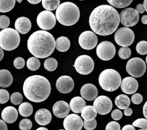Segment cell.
<instances>
[{
  "label": "cell",
  "mask_w": 147,
  "mask_h": 130,
  "mask_svg": "<svg viewBox=\"0 0 147 130\" xmlns=\"http://www.w3.org/2000/svg\"><path fill=\"white\" fill-rule=\"evenodd\" d=\"M20 36L13 28H7L0 31V47L5 51H13L19 46Z\"/></svg>",
  "instance_id": "6"
},
{
  "label": "cell",
  "mask_w": 147,
  "mask_h": 130,
  "mask_svg": "<svg viewBox=\"0 0 147 130\" xmlns=\"http://www.w3.org/2000/svg\"><path fill=\"white\" fill-rule=\"evenodd\" d=\"M70 106L64 101H59L55 103L53 106V114L58 118H65L69 115L70 111Z\"/></svg>",
  "instance_id": "19"
},
{
  "label": "cell",
  "mask_w": 147,
  "mask_h": 130,
  "mask_svg": "<svg viewBox=\"0 0 147 130\" xmlns=\"http://www.w3.org/2000/svg\"><path fill=\"white\" fill-rule=\"evenodd\" d=\"M98 39L95 32L93 31L86 30L82 32L79 37L80 46L85 50H91L97 46Z\"/></svg>",
  "instance_id": "13"
},
{
  "label": "cell",
  "mask_w": 147,
  "mask_h": 130,
  "mask_svg": "<svg viewBox=\"0 0 147 130\" xmlns=\"http://www.w3.org/2000/svg\"><path fill=\"white\" fill-rule=\"evenodd\" d=\"M146 70V65L142 59L134 57L128 60L126 64V71L131 77H141Z\"/></svg>",
  "instance_id": "8"
},
{
  "label": "cell",
  "mask_w": 147,
  "mask_h": 130,
  "mask_svg": "<svg viewBox=\"0 0 147 130\" xmlns=\"http://www.w3.org/2000/svg\"><path fill=\"white\" fill-rule=\"evenodd\" d=\"M27 45L31 54L39 59H44L50 56L54 51L56 41L50 32L42 30L32 33Z\"/></svg>",
  "instance_id": "2"
},
{
  "label": "cell",
  "mask_w": 147,
  "mask_h": 130,
  "mask_svg": "<svg viewBox=\"0 0 147 130\" xmlns=\"http://www.w3.org/2000/svg\"><path fill=\"white\" fill-rule=\"evenodd\" d=\"M10 24V20L6 15H0V28L5 29L8 28Z\"/></svg>",
  "instance_id": "41"
},
{
  "label": "cell",
  "mask_w": 147,
  "mask_h": 130,
  "mask_svg": "<svg viewBox=\"0 0 147 130\" xmlns=\"http://www.w3.org/2000/svg\"><path fill=\"white\" fill-rule=\"evenodd\" d=\"M31 26L32 24L30 20L26 17H20L18 18L15 22V30L21 34L28 33L30 30Z\"/></svg>",
  "instance_id": "21"
},
{
  "label": "cell",
  "mask_w": 147,
  "mask_h": 130,
  "mask_svg": "<svg viewBox=\"0 0 147 130\" xmlns=\"http://www.w3.org/2000/svg\"><path fill=\"white\" fill-rule=\"evenodd\" d=\"M13 82V77L10 72L7 70H0V87H8L12 85Z\"/></svg>",
  "instance_id": "24"
},
{
  "label": "cell",
  "mask_w": 147,
  "mask_h": 130,
  "mask_svg": "<svg viewBox=\"0 0 147 130\" xmlns=\"http://www.w3.org/2000/svg\"><path fill=\"white\" fill-rule=\"evenodd\" d=\"M121 87L122 91L125 94H134L138 90V83L134 77H126L121 82Z\"/></svg>",
  "instance_id": "17"
},
{
  "label": "cell",
  "mask_w": 147,
  "mask_h": 130,
  "mask_svg": "<svg viewBox=\"0 0 147 130\" xmlns=\"http://www.w3.org/2000/svg\"><path fill=\"white\" fill-rule=\"evenodd\" d=\"M143 114H144V116H145V118L147 119V101L145 103V104L144 105V107H143Z\"/></svg>",
  "instance_id": "50"
},
{
  "label": "cell",
  "mask_w": 147,
  "mask_h": 130,
  "mask_svg": "<svg viewBox=\"0 0 147 130\" xmlns=\"http://www.w3.org/2000/svg\"><path fill=\"white\" fill-rule=\"evenodd\" d=\"M56 18L58 22L61 25L71 26L77 23L80 20V9L73 2H63L56 9Z\"/></svg>",
  "instance_id": "4"
},
{
  "label": "cell",
  "mask_w": 147,
  "mask_h": 130,
  "mask_svg": "<svg viewBox=\"0 0 147 130\" xmlns=\"http://www.w3.org/2000/svg\"><path fill=\"white\" fill-rule=\"evenodd\" d=\"M52 115L50 111L46 108H41L37 111L35 115V120L38 124L40 126L48 125L51 123Z\"/></svg>",
  "instance_id": "20"
},
{
  "label": "cell",
  "mask_w": 147,
  "mask_h": 130,
  "mask_svg": "<svg viewBox=\"0 0 147 130\" xmlns=\"http://www.w3.org/2000/svg\"><path fill=\"white\" fill-rule=\"evenodd\" d=\"M146 64H147V56H146Z\"/></svg>",
  "instance_id": "57"
},
{
  "label": "cell",
  "mask_w": 147,
  "mask_h": 130,
  "mask_svg": "<svg viewBox=\"0 0 147 130\" xmlns=\"http://www.w3.org/2000/svg\"><path fill=\"white\" fill-rule=\"evenodd\" d=\"M58 67V62L54 58H48L44 62V67L49 72H53L56 70Z\"/></svg>",
  "instance_id": "33"
},
{
  "label": "cell",
  "mask_w": 147,
  "mask_h": 130,
  "mask_svg": "<svg viewBox=\"0 0 147 130\" xmlns=\"http://www.w3.org/2000/svg\"><path fill=\"white\" fill-rule=\"evenodd\" d=\"M105 130H121V125L117 121H110L106 125Z\"/></svg>",
  "instance_id": "43"
},
{
  "label": "cell",
  "mask_w": 147,
  "mask_h": 130,
  "mask_svg": "<svg viewBox=\"0 0 147 130\" xmlns=\"http://www.w3.org/2000/svg\"><path fill=\"white\" fill-rule=\"evenodd\" d=\"M20 114L23 117H28L31 116L33 111V107L28 102L22 103L20 104L19 108H18Z\"/></svg>",
  "instance_id": "28"
},
{
  "label": "cell",
  "mask_w": 147,
  "mask_h": 130,
  "mask_svg": "<svg viewBox=\"0 0 147 130\" xmlns=\"http://www.w3.org/2000/svg\"><path fill=\"white\" fill-rule=\"evenodd\" d=\"M121 76L116 70L107 69L100 73L99 76V84L104 90L113 92L118 90L121 85Z\"/></svg>",
  "instance_id": "5"
},
{
  "label": "cell",
  "mask_w": 147,
  "mask_h": 130,
  "mask_svg": "<svg viewBox=\"0 0 147 130\" xmlns=\"http://www.w3.org/2000/svg\"><path fill=\"white\" fill-rule=\"evenodd\" d=\"M135 35L129 28L123 27L117 30L115 33V41L118 45L122 47H128L134 41Z\"/></svg>",
  "instance_id": "9"
},
{
  "label": "cell",
  "mask_w": 147,
  "mask_h": 130,
  "mask_svg": "<svg viewBox=\"0 0 147 130\" xmlns=\"http://www.w3.org/2000/svg\"><path fill=\"white\" fill-rule=\"evenodd\" d=\"M32 126V121L28 118H24V119L21 120L19 124V127L20 130H30Z\"/></svg>",
  "instance_id": "37"
},
{
  "label": "cell",
  "mask_w": 147,
  "mask_h": 130,
  "mask_svg": "<svg viewBox=\"0 0 147 130\" xmlns=\"http://www.w3.org/2000/svg\"><path fill=\"white\" fill-rule=\"evenodd\" d=\"M59 130H63V129H59Z\"/></svg>",
  "instance_id": "59"
},
{
  "label": "cell",
  "mask_w": 147,
  "mask_h": 130,
  "mask_svg": "<svg viewBox=\"0 0 147 130\" xmlns=\"http://www.w3.org/2000/svg\"><path fill=\"white\" fill-rule=\"evenodd\" d=\"M70 41L65 36H61L56 41V48L60 52L67 51L70 48Z\"/></svg>",
  "instance_id": "27"
},
{
  "label": "cell",
  "mask_w": 147,
  "mask_h": 130,
  "mask_svg": "<svg viewBox=\"0 0 147 130\" xmlns=\"http://www.w3.org/2000/svg\"><path fill=\"white\" fill-rule=\"evenodd\" d=\"M115 104L119 109L125 110L128 108L131 104V99L125 94H121L116 97L115 100Z\"/></svg>",
  "instance_id": "26"
},
{
  "label": "cell",
  "mask_w": 147,
  "mask_h": 130,
  "mask_svg": "<svg viewBox=\"0 0 147 130\" xmlns=\"http://www.w3.org/2000/svg\"><path fill=\"white\" fill-rule=\"evenodd\" d=\"M121 22L123 26H135L139 20V13L134 8H126L123 9L120 14Z\"/></svg>",
  "instance_id": "12"
},
{
  "label": "cell",
  "mask_w": 147,
  "mask_h": 130,
  "mask_svg": "<svg viewBox=\"0 0 147 130\" xmlns=\"http://www.w3.org/2000/svg\"><path fill=\"white\" fill-rule=\"evenodd\" d=\"M116 49L113 43L110 41H102L97 46L96 53L99 59L109 61L115 56Z\"/></svg>",
  "instance_id": "11"
},
{
  "label": "cell",
  "mask_w": 147,
  "mask_h": 130,
  "mask_svg": "<svg viewBox=\"0 0 147 130\" xmlns=\"http://www.w3.org/2000/svg\"><path fill=\"white\" fill-rule=\"evenodd\" d=\"M74 67L79 74L87 75L93 71L94 63L93 59L88 55H81L76 59Z\"/></svg>",
  "instance_id": "7"
},
{
  "label": "cell",
  "mask_w": 147,
  "mask_h": 130,
  "mask_svg": "<svg viewBox=\"0 0 147 130\" xmlns=\"http://www.w3.org/2000/svg\"><path fill=\"white\" fill-rule=\"evenodd\" d=\"M118 56L122 59H127L131 56V50L128 47H122L118 51Z\"/></svg>",
  "instance_id": "36"
},
{
  "label": "cell",
  "mask_w": 147,
  "mask_h": 130,
  "mask_svg": "<svg viewBox=\"0 0 147 130\" xmlns=\"http://www.w3.org/2000/svg\"><path fill=\"white\" fill-rule=\"evenodd\" d=\"M60 5V0H42V6L45 9L53 11Z\"/></svg>",
  "instance_id": "30"
},
{
  "label": "cell",
  "mask_w": 147,
  "mask_h": 130,
  "mask_svg": "<svg viewBox=\"0 0 147 130\" xmlns=\"http://www.w3.org/2000/svg\"><path fill=\"white\" fill-rule=\"evenodd\" d=\"M65 130H81L83 127L82 118L76 114L66 116L63 121Z\"/></svg>",
  "instance_id": "15"
},
{
  "label": "cell",
  "mask_w": 147,
  "mask_h": 130,
  "mask_svg": "<svg viewBox=\"0 0 147 130\" xmlns=\"http://www.w3.org/2000/svg\"><path fill=\"white\" fill-rule=\"evenodd\" d=\"M22 100H23V97H22V94L18 92L13 93L10 96L11 103L14 105H20L22 104Z\"/></svg>",
  "instance_id": "35"
},
{
  "label": "cell",
  "mask_w": 147,
  "mask_h": 130,
  "mask_svg": "<svg viewBox=\"0 0 147 130\" xmlns=\"http://www.w3.org/2000/svg\"><path fill=\"white\" fill-rule=\"evenodd\" d=\"M37 24L40 29L49 30L54 28L56 23V15L49 10L40 12L37 17Z\"/></svg>",
  "instance_id": "10"
},
{
  "label": "cell",
  "mask_w": 147,
  "mask_h": 130,
  "mask_svg": "<svg viewBox=\"0 0 147 130\" xmlns=\"http://www.w3.org/2000/svg\"><path fill=\"white\" fill-rule=\"evenodd\" d=\"M4 57V51L2 48L0 47V62L2 60Z\"/></svg>",
  "instance_id": "53"
},
{
  "label": "cell",
  "mask_w": 147,
  "mask_h": 130,
  "mask_svg": "<svg viewBox=\"0 0 147 130\" xmlns=\"http://www.w3.org/2000/svg\"><path fill=\"white\" fill-rule=\"evenodd\" d=\"M144 9H145L146 12H147V0H144Z\"/></svg>",
  "instance_id": "54"
},
{
  "label": "cell",
  "mask_w": 147,
  "mask_h": 130,
  "mask_svg": "<svg viewBox=\"0 0 147 130\" xmlns=\"http://www.w3.org/2000/svg\"><path fill=\"white\" fill-rule=\"evenodd\" d=\"M111 117L115 121H119L123 117V113L120 109H115L111 113Z\"/></svg>",
  "instance_id": "45"
},
{
  "label": "cell",
  "mask_w": 147,
  "mask_h": 130,
  "mask_svg": "<svg viewBox=\"0 0 147 130\" xmlns=\"http://www.w3.org/2000/svg\"><path fill=\"white\" fill-rule=\"evenodd\" d=\"M2 118L4 121L8 124H12L18 118V112L15 108L7 106L3 109L2 112Z\"/></svg>",
  "instance_id": "22"
},
{
  "label": "cell",
  "mask_w": 147,
  "mask_h": 130,
  "mask_svg": "<svg viewBox=\"0 0 147 130\" xmlns=\"http://www.w3.org/2000/svg\"><path fill=\"white\" fill-rule=\"evenodd\" d=\"M56 87L58 91L63 94L71 93L74 87L73 79L68 75H63L59 77L56 81Z\"/></svg>",
  "instance_id": "16"
},
{
  "label": "cell",
  "mask_w": 147,
  "mask_h": 130,
  "mask_svg": "<svg viewBox=\"0 0 147 130\" xmlns=\"http://www.w3.org/2000/svg\"><path fill=\"white\" fill-rule=\"evenodd\" d=\"M0 130H8L6 122L0 119Z\"/></svg>",
  "instance_id": "47"
},
{
  "label": "cell",
  "mask_w": 147,
  "mask_h": 130,
  "mask_svg": "<svg viewBox=\"0 0 147 130\" xmlns=\"http://www.w3.org/2000/svg\"><path fill=\"white\" fill-rule=\"evenodd\" d=\"M80 94L84 99L88 101H94L98 95V90L94 85L87 83L82 87Z\"/></svg>",
  "instance_id": "18"
},
{
  "label": "cell",
  "mask_w": 147,
  "mask_h": 130,
  "mask_svg": "<svg viewBox=\"0 0 147 130\" xmlns=\"http://www.w3.org/2000/svg\"><path fill=\"white\" fill-rule=\"evenodd\" d=\"M17 1H18V3H21V2H22V0H17Z\"/></svg>",
  "instance_id": "56"
},
{
  "label": "cell",
  "mask_w": 147,
  "mask_h": 130,
  "mask_svg": "<svg viewBox=\"0 0 147 130\" xmlns=\"http://www.w3.org/2000/svg\"><path fill=\"white\" fill-rule=\"evenodd\" d=\"M36 130H49L46 127H39V128L37 129Z\"/></svg>",
  "instance_id": "55"
},
{
  "label": "cell",
  "mask_w": 147,
  "mask_h": 130,
  "mask_svg": "<svg viewBox=\"0 0 147 130\" xmlns=\"http://www.w3.org/2000/svg\"><path fill=\"white\" fill-rule=\"evenodd\" d=\"M93 106L96 108L97 114L100 115H106L112 110L113 103L107 96L100 95L94 99Z\"/></svg>",
  "instance_id": "14"
},
{
  "label": "cell",
  "mask_w": 147,
  "mask_h": 130,
  "mask_svg": "<svg viewBox=\"0 0 147 130\" xmlns=\"http://www.w3.org/2000/svg\"><path fill=\"white\" fill-rule=\"evenodd\" d=\"M27 67L31 71H36L38 70L40 67V62L39 61L38 58L32 56L29 58L27 61Z\"/></svg>",
  "instance_id": "31"
},
{
  "label": "cell",
  "mask_w": 147,
  "mask_h": 130,
  "mask_svg": "<svg viewBox=\"0 0 147 130\" xmlns=\"http://www.w3.org/2000/svg\"><path fill=\"white\" fill-rule=\"evenodd\" d=\"M136 50L138 52V53L141 55L147 54V41H141L138 42L136 47Z\"/></svg>",
  "instance_id": "34"
},
{
  "label": "cell",
  "mask_w": 147,
  "mask_h": 130,
  "mask_svg": "<svg viewBox=\"0 0 147 130\" xmlns=\"http://www.w3.org/2000/svg\"><path fill=\"white\" fill-rule=\"evenodd\" d=\"M132 114H133L132 108H129V107L127 108H125V109L124 110V114H125L126 116H130L132 115Z\"/></svg>",
  "instance_id": "48"
},
{
  "label": "cell",
  "mask_w": 147,
  "mask_h": 130,
  "mask_svg": "<svg viewBox=\"0 0 147 130\" xmlns=\"http://www.w3.org/2000/svg\"><path fill=\"white\" fill-rule=\"evenodd\" d=\"M122 130H136L135 127L133 125H130V124H128V125H125L123 127Z\"/></svg>",
  "instance_id": "49"
},
{
  "label": "cell",
  "mask_w": 147,
  "mask_h": 130,
  "mask_svg": "<svg viewBox=\"0 0 147 130\" xmlns=\"http://www.w3.org/2000/svg\"><path fill=\"white\" fill-rule=\"evenodd\" d=\"M70 109L75 114H80L83 108L86 106V102L82 97L76 96L74 97L69 104Z\"/></svg>",
  "instance_id": "23"
},
{
  "label": "cell",
  "mask_w": 147,
  "mask_h": 130,
  "mask_svg": "<svg viewBox=\"0 0 147 130\" xmlns=\"http://www.w3.org/2000/svg\"><path fill=\"white\" fill-rule=\"evenodd\" d=\"M51 85L47 78L41 75H32L28 77L23 84V93L29 101L41 103L49 97Z\"/></svg>",
  "instance_id": "3"
},
{
  "label": "cell",
  "mask_w": 147,
  "mask_h": 130,
  "mask_svg": "<svg viewBox=\"0 0 147 130\" xmlns=\"http://www.w3.org/2000/svg\"><path fill=\"white\" fill-rule=\"evenodd\" d=\"M134 127H138L147 130V119L146 118H138L133 122Z\"/></svg>",
  "instance_id": "38"
},
{
  "label": "cell",
  "mask_w": 147,
  "mask_h": 130,
  "mask_svg": "<svg viewBox=\"0 0 147 130\" xmlns=\"http://www.w3.org/2000/svg\"><path fill=\"white\" fill-rule=\"evenodd\" d=\"M82 117L86 121H92L95 119L97 115V111L96 108L92 106H86L81 112Z\"/></svg>",
  "instance_id": "25"
},
{
  "label": "cell",
  "mask_w": 147,
  "mask_h": 130,
  "mask_svg": "<svg viewBox=\"0 0 147 130\" xmlns=\"http://www.w3.org/2000/svg\"><path fill=\"white\" fill-rule=\"evenodd\" d=\"M16 0H0V12H10L15 5Z\"/></svg>",
  "instance_id": "29"
},
{
  "label": "cell",
  "mask_w": 147,
  "mask_h": 130,
  "mask_svg": "<svg viewBox=\"0 0 147 130\" xmlns=\"http://www.w3.org/2000/svg\"><path fill=\"white\" fill-rule=\"evenodd\" d=\"M14 67L16 69H18V70H20V69H22L24 67H25V62L23 58L22 57H18L14 60Z\"/></svg>",
  "instance_id": "42"
},
{
  "label": "cell",
  "mask_w": 147,
  "mask_h": 130,
  "mask_svg": "<svg viewBox=\"0 0 147 130\" xmlns=\"http://www.w3.org/2000/svg\"><path fill=\"white\" fill-rule=\"evenodd\" d=\"M9 93L5 89H0V104H5L9 101Z\"/></svg>",
  "instance_id": "39"
},
{
  "label": "cell",
  "mask_w": 147,
  "mask_h": 130,
  "mask_svg": "<svg viewBox=\"0 0 147 130\" xmlns=\"http://www.w3.org/2000/svg\"><path fill=\"white\" fill-rule=\"evenodd\" d=\"M107 2L113 7L125 8L132 3L133 0H107Z\"/></svg>",
  "instance_id": "32"
},
{
  "label": "cell",
  "mask_w": 147,
  "mask_h": 130,
  "mask_svg": "<svg viewBox=\"0 0 147 130\" xmlns=\"http://www.w3.org/2000/svg\"><path fill=\"white\" fill-rule=\"evenodd\" d=\"M131 101L136 105H139L143 101V96L140 93H134L131 97Z\"/></svg>",
  "instance_id": "44"
},
{
  "label": "cell",
  "mask_w": 147,
  "mask_h": 130,
  "mask_svg": "<svg viewBox=\"0 0 147 130\" xmlns=\"http://www.w3.org/2000/svg\"><path fill=\"white\" fill-rule=\"evenodd\" d=\"M120 15L111 5H100L93 9L89 19L91 29L96 34L106 36L113 34L120 24Z\"/></svg>",
  "instance_id": "1"
},
{
  "label": "cell",
  "mask_w": 147,
  "mask_h": 130,
  "mask_svg": "<svg viewBox=\"0 0 147 130\" xmlns=\"http://www.w3.org/2000/svg\"><path fill=\"white\" fill-rule=\"evenodd\" d=\"M139 130H146V129H139Z\"/></svg>",
  "instance_id": "58"
},
{
  "label": "cell",
  "mask_w": 147,
  "mask_h": 130,
  "mask_svg": "<svg viewBox=\"0 0 147 130\" xmlns=\"http://www.w3.org/2000/svg\"><path fill=\"white\" fill-rule=\"evenodd\" d=\"M141 22L144 25H147V15H144L141 18Z\"/></svg>",
  "instance_id": "52"
},
{
  "label": "cell",
  "mask_w": 147,
  "mask_h": 130,
  "mask_svg": "<svg viewBox=\"0 0 147 130\" xmlns=\"http://www.w3.org/2000/svg\"><path fill=\"white\" fill-rule=\"evenodd\" d=\"M136 9L137 12L140 14L144 13V12H145V9H144V5H142V4H138V5L136 6Z\"/></svg>",
  "instance_id": "46"
},
{
  "label": "cell",
  "mask_w": 147,
  "mask_h": 130,
  "mask_svg": "<svg viewBox=\"0 0 147 130\" xmlns=\"http://www.w3.org/2000/svg\"><path fill=\"white\" fill-rule=\"evenodd\" d=\"M83 127L87 130H93L97 127V121L95 119L92 120V121H86L84 120L83 121Z\"/></svg>",
  "instance_id": "40"
},
{
  "label": "cell",
  "mask_w": 147,
  "mask_h": 130,
  "mask_svg": "<svg viewBox=\"0 0 147 130\" xmlns=\"http://www.w3.org/2000/svg\"><path fill=\"white\" fill-rule=\"evenodd\" d=\"M27 1L32 5H37V4H39L40 2H42V0H27Z\"/></svg>",
  "instance_id": "51"
},
{
  "label": "cell",
  "mask_w": 147,
  "mask_h": 130,
  "mask_svg": "<svg viewBox=\"0 0 147 130\" xmlns=\"http://www.w3.org/2000/svg\"><path fill=\"white\" fill-rule=\"evenodd\" d=\"M80 1H83V0H80Z\"/></svg>",
  "instance_id": "60"
}]
</instances>
